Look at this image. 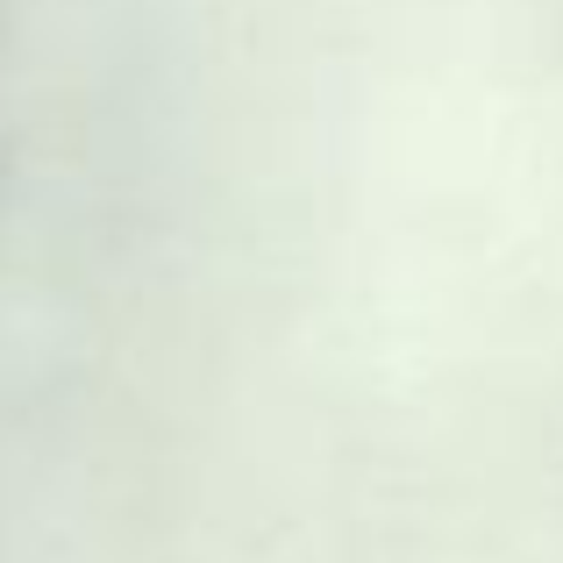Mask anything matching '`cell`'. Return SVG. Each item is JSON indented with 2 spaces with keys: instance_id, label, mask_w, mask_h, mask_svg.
Returning a JSON list of instances; mask_svg holds the SVG:
<instances>
[]
</instances>
